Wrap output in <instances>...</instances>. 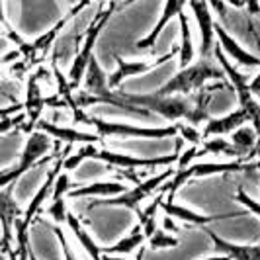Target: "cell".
Segmentation results:
<instances>
[{
    "instance_id": "30bf717a",
    "label": "cell",
    "mask_w": 260,
    "mask_h": 260,
    "mask_svg": "<svg viewBox=\"0 0 260 260\" xmlns=\"http://www.w3.org/2000/svg\"><path fill=\"white\" fill-rule=\"evenodd\" d=\"M38 129L45 131L51 139L59 141V143L65 145H86V143H100V135H96L94 131H84V129H77L73 125H55V123H49L45 121L43 117L38 121L36 125Z\"/></svg>"
},
{
    "instance_id": "484cf974",
    "label": "cell",
    "mask_w": 260,
    "mask_h": 260,
    "mask_svg": "<svg viewBox=\"0 0 260 260\" xmlns=\"http://www.w3.org/2000/svg\"><path fill=\"white\" fill-rule=\"evenodd\" d=\"M223 2L235 10H247L250 16L260 18V0H223Z\"/></svg>"
},
{
    "instance_id": "5bb4252c",
    "label": "cell",
    "mask_w": 260,
    "mask_h": 260,
    "mask_svg": "<svg viewBox=\"0 0 260 260\" xmlns=\"http://www.w3.org/2000/svg\"><path fill=\"white\" fill-rule=\"evenodd\" d=\"M204 231L213 243V248L217 254H227L231 260H260V245H237L227 239H221L217 233H213L208 225H204Z\"/></svg>"
},
{
    "instance_id": "836d02e7",
    "label": "cell",
    "mask_w": 260,
    "mask_h": 260,
    "mask_svg": "<svg viewBox=\"0 0 260 260\" xmlns=\"http://www.w3.org/2000/svg\"><path fill=\"white\" fill-rule=\"evenodd\" d=\"M200 260H231L227 254H211V256H206V258H200Z\"/></svg>"
},
{
    "instance_id": "d6a6232c",
    "label": "cell",
    "mask_w": 260,
    "mask_h": 260,
    "mask_svg": "<svg viewBox=\"0 0 260 260\" xmlns=\"http://www.w3.org/2000/svg\"><path fill=\"white\" fill-rule=\"evenodd\" d=\"M102 260H131L129 256H119V254H108L102 252Z\"/></svg>"
},
{
    "instance_id": "7a4b0ae2",
    "label": "cell",
    "mask_w": 260,
    "mask_h": 260,
    "mask_svg": "<svg viewBox=\"0 0 260 260\" xmlns=\"http://www.w3.org/2000/svg\"><path fill=\"white\" fill-rule=\"evenodd\" d=\"M213 80H227L215 55L198 57L194 63L178 69L160 88H156L155 94L156 96H192L194 92Z\"/></svg>"
},
{
    "instance_id": "7402d4cb",
    "label": "cell",
    "mask_w": 260,
    "mask_h": 260,
    "mask_svg": "<svg viewBox=\"0 0 260 260\" xmlns=\"http://www.w3.org/2000/svg\"><path fill=\"white\" fill-rule=\"evenodd\" d=\"M78 182L71 176V172L67 170H59L55 180H53V188H51V198L49 200H57V198H67L69 192L73 188H77Z\"/></svg>"
},
{
    "instance_id": "52a82bcc",
    "label": "cell",
    "mask_w": 260,
    "mask_h": 260,
    "mask_svg": "<svg viewBox=\"0 0 260 260\" xmlns=\"http://www.w3.org/2000/svg\"><path fill=\"white\" fill-rule=\"evenodd\" d=\"M188 8L194 16V22L200 31V45H198V55L200 57H213V49L217 45L215 38V14L211 10L206 0H188Z\"/></svg>"
},
{
    "instance_id": "5b68a950",
    "label": "cell",
    "mask_w": 260,
    "mask_h": 260,
    "mask_svg": "<svg viewBox=\"0 0 260 260\" xmlns=\"http://www.w3.org/2000/svg\"><path fill=\"white\" fill-rule=\"evenodd\" d=\"M94 158L110 165L114 169V172H119V170H153L174 167L176 153L172 151L167 156H153L151 158V156H133L127 155V153H121V151H112V149H106V147H98Z\"/></svg>"
},
{
    "instance_id": "277c9868",
    "label": "cell",
    "mask_w": 260,
    "mask_h": 260,
    "mask_svg": "<svg viewBox=\"0 0 260 260\" xmlns=\"http://www.w3.org/2000/svg\"><path fill=\"white\" fill-rule=\"evenodd\" d=\"M174 174V167L165 169L156 172L149 178H143L139 184H135L133 188H127L123 194L112 196V198H98L90 204V208H98V206H112V208H127L137 213V209L143 206L147 200H151L153 194L169 180Z\"/></svg>"
},
{
    "instance_id": "44dd1931",
    "label": "cell",
    "mask_w": 260,
    "mask_h": 260,
    "mask_svg": "<svg viewBox=\"0 0 260 260\" xmlns=\"http://www.w3.org/2000/svg\"><path fill=\"white\" fill-rule=\"evenodd\" d=\"M178 245H180V237L167 233L160 227H156L155 231L147 237V241H145V247L149 248V250H170V248H176Z\"/></svg>"
},
{
    "instance_id": "d4e9b609",
    "label": "cell",
    "mask_w": 260,
    "mask_h": 260,
    "mask_svg": "<svg viewBox=\"0 0 260 260\" xmlns=\"http://www.w3.org/2000/svg\"><path fill=\"white\" fill-rule=\"evenodd\" d=\"M198 151H200V147L198 145H182V151H178L176 153V162H174V169L182 170V169H188V167H192L194 162L200 160V156H198Z\"/></svg>"
},
{
    "instance_id": "f1b7e54d",
    "label": "cell",
    "mask_w": 260,
    "mask_h": 260,
    "mask_svg": "<svg viewBox=\"0 0 260 260\" xmlns=\"http://www.w3.org/2000/svg\"><path fill=\"white\" fill-rule=\"evenodd\" d=\"M160 229H165V231H167V233H170V235H178V233H180L178 221H176L174 217L167 215V213L160 217Z\"/></svg>"
},
{
    "instance_id": "8992f818",
    "label": "cell",
    "mask_w": 260,
    "mask_h": 260,
    "mask_svg": "<svg viewBox=\"0 0 260 260\" xmlns=\"http://www.w3.org/2000/svg\"><path fill=\"white\" fill-rule=\"evenodd\" d=\"M176 53H178V45L174 43L170 51L162 53V55H158L155 59L127 61V59H123L121 55H116V57H114V61H116V71H114V73H108V84H110V88L116 90V88H119L127 78L143 77V75L151 73L156 67H162V65H167V63H170V61H174V59H176Z\"/></svg>"
},
{
    "instance_id": "9a60e30c",
    "label": "cell",
    "mask_w": 260,
    "mask_h": 260,
    "mask_svg": "<svg viewBox=\"0 0 260 260\" xmlns=\"http://www.w3.org/2000/svg\"><path fill=\"white\" fill-rule=\"evenodd\" d=\"M160 211L170 215V217H174L178 223L196 225V227H204V225H209V223L217 221V219H227L229 217V215H204V213H198L194 209L178 206V204H174V200H167V198L160 204Z\"/></svg>"
},
{
    "instance_id": "ac0fdd59",
    "label": "cell",
    "mask_w": 260,
    "mask_h": 260,
    "mask_svg": "<svg viewBox=\"0 0 260 260\" xmlns=\"http://www.w3.org/2000/svg\"><path fill=\"white\" fill-rule=\"evenodd\" d=\"M178 26H180V39H178V53H176V61L178 67H188L196 61V43L192 38V26H190V18L188 14L182 12L178 16Z\"/></svg>"
},
{
    "instance_id": "603a6c76",
    "label": "cell",
    "mask_w": 260,
    "mask_h": 260,
    "mask_svg": "<svg viewBox=\"0 0 260 260\" xmlns=\"http://www.w3.org/2000/svg\"><path fill=\"white\" fill-rule=\"evenodd\" d=\"M176 135L182 139L186 145H200L204 143V133L202 127H196L192 123H186V121H176Z\"/></svg>"
},
{
    "instance_id": "6da1fadb",
    "label": "cell",
    "mask_w": 260,
    "mask_h": 260,
    "mask_svg": "<svg viewBox=\"0 0 260 260\" xmlns=\"http://www.w3.org/2000/svg\"><path fill=\"white\" fill-rule=\"evenodd\" d=\"M73 123L75 125H84L94 129L100 139H174L176 137V125H135L127 121H116V119H102V117L88 116L82 108L71 110Z\"/></svg>"
},
{
    "instance_id": "ffe728a7",
    "label": "cell",
    "mask_w": 260,
    "mask_h": 260,
    "mask_svg": "<svg viewBox=\"0 0 260 260\" xmlns=\"http://www.w3.org/2000/svg\"><path fill=\"white\" fill-rule=\"evenodd\" d=\"M145 247V233L143 227L137 223L129 235L121 237L119 241H116L112 247H104V252L108 254H119V256H129L133 252H137L139 248Z\"/></svg>"
},
{
    "instance_id": "4316f807",
    "label": "cell",
    "mask_w": 260,
    "mask_h": 260,
    "mask_svg": "<svg viewBox=\"0 0 260 260\" xmlns=\"http://www.w3.org/2000/svg\"><path fill=\"white\" fill-rule=\"evenodd\" d=\"M235 202H237V204H241L245 209H248L250 213H254L256 217H260V202H256V200H254L250 194H247L245 190H237V194H235Z\"/></svg>"
},
{
    "instance_id": "ba28073f",
    "label": "cell",
    "mask_w": 260,
    "mask_h": 260,
    "mask_svg": "<svg viewBox=\"0 0 260 260\" xmlns=\"http://www.w3.org/2000/svg\"><path fill=\"white\" fill-rule=\"evenodd\" d=\"M215 38H217V45H219V49H221L225 55H227V59L237 65L239 69H260V55L258 53H252L248 51L247 47H243L237 39L227 31V27L221 26L219 22H217V26H215Z\"/></svg>"
},
{
    "instance_id": "8fae6325",
    "label": "cell",
    "mask_w": 260,
    "mask_h": 260,
    "mask_svg": "<svg viewBox=\"0 0 260 260\" xmlns=\"http://www.w3.org/2000/svg\"><path fill=\"white\" fill-rule=\"evenodd\" d=\"M127 184L123 180H92L90 184H80L69 192V200H98V198H112L123 194Z\"/></svg>"
},
{
    "instance_id": "d6986e66",
    "label": "cell",
    "mask_w": 260,
    "mask_h": 260,
    "mask_svg": "<svg viewBox=\"0 0 260 260\" xmlns=\"http://www.w3.org/2000/svg\"><path fill=\"white\" fill-rule=\"evenodd\" d=\"M229 141H231V145L241 153L243 160H248L250 156L254 155L252 151L258 149V131L254 129L250 123H245V125L237 127V129L229 135Z\"/></svg>"
},
{
    "instance_id": "9c48e42d",
    "label": "cell",
    "mask_w": 260,
    "mask_h": 260,
    "mask_svg": "<svg viewBox=\"0 0 260 260\" xmlns=\"http://www.w3.org/2000/svg\"><path fill=\"white\" fill-rule=\"evenodd\" d=\"M186 6H188V0H165V6H162L160 18L156 20V24L153 26V29H151L145 38H141L137 43H135V47H137L139 51H151V49L156 45L158 38L162 36L165 27L169 26L174 18H178V16L184 12Z\"/></svg>"
},
{
    "instance_id": "1f68e13d",
    "label": "cell",
    "mask_w": 260,
    "mask_h": 260,
    "mask_svg": "<svg viewBox=\"0 0 260 260\" xmlns=\"http://www.w3.org/2000/svg\"><path fill=\"white\" fill-rule=\"evenodd\" d=\"M0 26L4 27L6 31L12 29V26L8 24V18H6V10H4V0H0Z\"/></svg>"
},
{
    "instance_id": "4fadbf2b",
    "label": "cell",
    "mask_w": 260,
    "mask_h": 260,
    "mask_svg": "<svg viewBox=\"0 0 260 260\" xmlns=\"http://www.w3.org/2000/svg\"><path fill=\"white\" fill-rule=\"evenodd\" d=\"M61 170V156H59V160L53 165L49 172H47V176H45V180L41 182L38 190H36V194L29 198V202H27L26 209H24V213H22V219L27 223V225H31L34 219L38 217L39 213H41V209L45 208V204L49 202V198H51V188H53V180H55V176H57V172Z\"/></svg>"
},
{
    "instance_id": "83f0119b",
    "label": "cell",
    "mask_w": 260,
    "mask_h": 260,
    "mask_svg": "<svg viewBox=\"0 0 260 260\" xmlns=\"http://www.w3.org/2000/svg\"><path fill=\"white\" fill-rule=\"evenodd\" d=\"M53 233H55L57 241H59V247H61V250H63V258L65 260H78L77 256H75V252H73L71 245H69V239H67L65 229H63L61 225H55V227H53Z\"/></svg>"
},
{
    "instance_id": "4dcf8cb0",
    "label": "cell",
    "mask_w": 260,
    "mask_h": 260,
    "mask_svg": "<svg viewBox=\"0 0 260 260\" xmlns=\"http://www.w3.org/2000/svg\"><path fill=\"white\" fill-rule=\"evenodd\" d=\"M248 88H250V92H252V96L260 102V69H258V73L248 80Z\"/></svg>"
},
{
    "instance_id": "f546056e",
    "label": "cell",
    "mask_w": 260,
    "mask_h": 260,
    "mask_svg": "<svg viewBox=\"0 0 260 260\" xmlns=\"http://www.w3.org/2000/svg\"><path fill=\"white\" fill-rule=\"evenodd\" d=\"M209 6H211V10L215 14V18H219V20H225L227 18V10H229V6L223 2V0H206Z\"/></svg>"
},
{
    "instance_id": "2e32d148",
    "label": "cell",
    "mask_w": 260,
    "mask_h": 260,
    "mask_svg": "<svg viewBox=\"0 0 260 260\" xmlns=\"http://www.w3.org/2000/svg\"><path fill=\"white\" fill-rule=\"evenodd\" d=\"M65 225L69 227V231L73 233V237L77 239V243L80 245V248L86 252V256H88V258L90 260H102L104 247H102V245H98V243L92 239V235L88 233V229H86V223H82L78 215H75L73 211H69Z\"/></svg>"
},
{
    "instance_id": "3957f363",
    "label": "cell",
    "mask_w": 260,
    "mask_h": 260,
    "mask_svg": "<svg viewBox=\"0 0 260 260\" xmlns=\"http://www.w3.org/2000/svg\"><path fill=\"white\" fill-rule=\"evenodd\" d=\"M117 8V2L116 0H110V4L108 6H100L96 14L92 16V20L88 22V26L84 29V36L80 39V45H78L77 53H75V57L71 59V63H69V73H67V78H69V82H71V86L73 88H78L80 86V82H82V78H84V73H86V69H88V63H90V59L94 57V47H96V41L100 38V34L104 31V27L108 26V22H110V18L114 16Z\"/></svg>"
},
{
    "instance_id": "7c38bea8",
    "label": "cell",
    "mask_w": 260,
    "mask_h": 260,
    "mask_svg": "<svg viewBox=\"0 0 260 260\" xmlns=\"http://www.w3.org/2000/svg\"><path fill=\"white\" fill-rule=\"evenodd\" d=\"M245 123H250V121H248V116L241 108H237V110L229 112V114H223V116H217V117H209L208 121L202 125V133H204V139H208V137H227V135H231L237 127H241V125H245Z\"/></svg>"
},
{
    "instance_id": "cb8c5ba5",
    "label": "cell",
    "mask_w": 260,
    "mask_h": 260,
    "mask_svg": "<svg viewBox=\"0 0 260 260\" xmlns=\"http://www.w3.org/2000/svg\"><path fill=\"white\" fill-rule=\"evenodd\" d=\"M47 217L51 219L55 225H65L67 215H69V206H67V198H57V200H49L47 208H45Z\"/></svg>"
},
{
    "instance_id": "e0dca14e",
    "label": "cell",
    "mask_w": 260,
    "mask_h": 260,
    "mask_svg": "<svg viewBox=\"0 0 260 260\" xmlns=\"http://www.w3.org/2000/svg\"><path fill=\"white\" fill-rule=\"evenodd\" d=\"M250 165L245 160H225V162H206V160H198L192 167H188L186 172L190 178H208V176H217V174H231V172H241L247 170Z\"/></svg>"
}]
</instances>
